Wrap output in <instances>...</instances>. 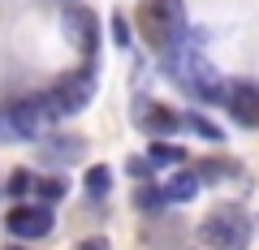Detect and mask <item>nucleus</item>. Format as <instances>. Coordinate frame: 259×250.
I'll return each mask as SVG.
<instances>
[{
  "label": "nucleus",
  "mask_w": 259,
  "mask_h": 250,
  "mask_svg": "<svg viewBox=\"0 0 259 250\" xmlns=\"http://www.w3.org/2000/svg\"><path fill=\"white\" fill-rule=\"evenodd\" d=\"M250 237H255V224H250V216L238 203H221L199 224V241L207 250H246Z\"/></svg>",
  "instance_id": "f257e3e1"
},
{
  "label": "nucleus",
  "mask_w": 259,
  "mask_h": 250,
  "mask_svg": "<svg viewBox=\"0 0 259 250\" xmlns=\"http://www.w3.org/2000/svg\"><path fill=\"white\" fill-rule=\"evenodd\" d=\"M134 22H139V35L147 39L151 47L168 52V47L186 35V5L182 0H143Z\"/></svg>",
  "instance_id": "f03ea898"
},
{
  "label": "nucleus",
  "mask_w": 259,
  "mask_h": 250,
  "mask_svg": "<svg viewBox=\"0 0 259 250\" xmlns=\"http://www.w3.org/2000/svg\"><path fill=\"white\" fill-rule=\"evenodd\" d=\"M95 91H100V69L87 61L82 69L65 74L48 95H52V104H56V112H61V117H74V112H82L87 104L95 99Z\"/></svg>",
  "instance_id": "7ed1b4c3"
},
{
  "label": "nucleus",
  "mask_w": 259,
  "mask_h": 250,
  "mask_svg": "<svg viewBox=\"0 0 259 250\" xmlns=\"http://www.w3.org/2000/svg\"><path fill=\"white\" fill-rule=\"evenodd\" d=\"M5 121H9V130L18 134V138H39V134L52 125V121H61V112H56L52 95H26V99H18L9 112H5Z\"/></svg>",
  "instance_id": "20e7f679"
},
{
  "label": "nucleus",
  "mask_w": 259,
  "mask_h": 250,
  "mask_svg": "<svg viewBox=\"0 0 259 250\" xmlns=\"http://www.w3.org/2000/svg\"><path fill=\"white\" fill-rule=\"evenodd\" d=\"M9 233L13 237H22V241H39V237H48L52 233V224H56V216H52V207L48 203H18L9 212Z\"/></svg>",
  "instance_id": "39448f33"
},
{
  "label": "nucleus",
  "mask_w": 259,
  "mask_h": 250,
  "mask_svg": "<svg viewBox=\"0 0 259 250\" xmlns=\"http://www.w3.org/2000/svg\"><path fill=\"white\" fill-rule=\"evenodd\" d=\"M61 26H65V39L91 61L95 43H100V18H95L91 9H82V5H69V9L61 13Z\"/></svg>",
  "instance_id": "423d86ee"
},
{
  "label": "nucleus",
  "mask_w": 259,
  "mask_h": 250,
  "mask_svg": "<svg viewBox=\"0 0 259 250\" xmlns=\"http://www.w3.org/2000/svg\"><path fill=\"white\" fill-rule=\"evenodd\" d=\"M134 125H139L143 134H151V138H173V134L182 130V117H177L173 108H164V104H156V99H139Z\"/></svg>",
  "instance_id": "0eeeda50"
},
{
  "label": "nucleus",
  "mask_w": 259,
  "mask_h": 250,
  "mask_svg": "<svg viewBox=\"0 0 259 250\" xmlns=\"http://www.w3.org/2000/svg\"><path fill=\"white\" fill-rule=\"evenodd\" d=\"M225 104H229L233 121L259 130V86L255 82H229L225 86Z\"/></svg>",
  "instance_id": "6e6552de"
},
{
  "label": "nucleus",
  "mask_w": 259,
  "mask_h": 250,
  "mask_svg": "<svg viewBox=\"0 0 259 250\" xmlns=\"http://www.w3.org/2000/svg\"><path fill=\"white\" fill-rule=\"evenodd\" d=\"M160 185H164L168 203H190V198H199V190H203V177L199 173H177V177H168V181H160Z\"/></svg>",
  "instance_id": "1a4fd4ad"
},
{
  "label": "nucleus",
  "mask_w": 259,
  "mask_h": 250,
  "mask_svg": "<svg viewBox=\"0 0 259 250\" xmlns=\"http://www.w3.org/2000/svg\"><path fill=\"white\" fill-rule=\"evenodd\" d=\"M44 156L56 160V164H69V160L82 156V138H78V134H52V138L44 142Z\"/></svg>",
  "instance_id": "9d476101"
},
{
  "label": "nucleus",
  "mask_w": 259,
  "mask_h": 250,
  "mask_svg": "<svg viewBox=\"0 0 259 250\" xmlns=\"http://www.w3.org/2000/svg\"><path fill=\"white\" fill-rule=\"evenodd\" d=\"M134 207H139V212H147V216L164 212V207H168L164 185H156V181H139V185H134Z\"/></svg>",
  "instance_id": "9b49d317"
},
{
  "label": "nucleus",
  "mask_w": 259,
  "mask_h": 250,
  "mask_svg": "<svg viewBox=\"0 0 259 250\" xmlns=\"http://www.w3.org/2000/svg\"><path fill=\"white\" fill-rule=\"evenodd\" d=\"M147 160H151V164H156V168H164V164H186V147H177V142H168V138H156V142H151V151H147Z\"/></svg>",
  "instance_id": "f8f14e48"
},
{
  "label": "nucleus",
  "mask_w": 259,
  "mask_h": 250,
  "mask_svg": "<svg viewBox=\"0 0 259 250\" xmlns=\"http://www.w3.org/2000/svg\"><path fill=\"white\" fill-rule=\"evenodd\" d=\"M35 194H39V203H61L65 194H69V181L65 177H35Z\"/></svg>",
  "instance_id": "ddd939ff"
},
{
  "label": "nucleus",
  "mask_w": 259,
  "mask_h": 250,
  "mask_svg": "<svg viewBox=\"0 0 259 250\" xmlns=\"http://www.w3.org/2000/svg\"><path fill=\"white\" fill-rule=\"evenodd\" d=\"M182 125H186V130H194L199 138H207V142H225L221 125H216V121H207L203 112H186V117H182Z\"/></svg>",
  "instance_id": "4468645a"
},
{
  "label": "nucleus",
  "mask_w": 259,
  "mask_h": 250,
  "mask_svg": "<svg viewBox=\"0 0 259 250\" xmlns=\"http://www.w3.org/2000/svg\"><path fill=\"white\" fill-rule=\"evenodd\" d=\"M108 190H112V168L108 164H91V168H87V194L104 198Z\"/></svg>",
  "instance_id": "2eb2a0df"
},
{
  "label": "nucleus",
  "mask_w": 259,
  "mask_h": 250,
  "mask_svg": "<svg viewBox=\"0 0 259 250\" xmlns=\"http://www.w3.org/2000/svg\"><path fill=\"white\" fill-rule=\"evenodd\" d=\"M5 190H9L13 198H26L30 190H35V173H30V168H13V173H9V185H5Z\"/></svg>",
  "instance_id": "dca6fc26"
},
{
  "label": "nucleus",
  "mask_w": 259,
  "mask_h": 250,
  "mask_svg": "<svg viewBox=\"0 0 259 250\" xmlns=\"http://www.w3.org/2000/svg\"><path fill=\"white\" fill-rule=\"evenodd\" d=\"M125 173L139 177V181H151V177H156V164H151L147 156H130V160H125Z\"/></svg>",
  "instance_id": "f3484780"
},
{
  "label": "nucleus",
  "mask_w": 259,
  "mask_h": 250,
  "mask_svg": "<svg viewBox=\"0 0 259 250\" xmlns=\"http://www.w3.org/2000/svg\"><path fill=\"white\" fill-rule=\"evenodd\" d=\"M112 39H117V47H130V43H134V39H130V22L121 18V13L112 18Z\"/></svg>",
  "instance_id": "a211bd4d"
},
{
  "label": "nucleus",
  "mask_w": 259,
  "mask_h": 250,
  "mask_svg": "<svg viewBox=\"0 0 259 250\" xmlns=\"http://www.w3.org/2000/svg\"><path fill=\"white\" fill-rule=\"evenodd\" d=\"M78 250H112V246H108V237H82Z\"/></svg>",
  "instance_id": "6ab92c4d"
},
{
  "label": "nucleus",
  "mask_w": 259,
  "mask_h": 250,
  "mask_svg": "<svg viewBox=\"0 0 259 250\" xmlns=\"http://www.w3.org/2000/svg\"><path fill=\"white\" fill-rule=\"evenodd\" d=\"M5 250H26V246H5Z\"/></svg>",
  "instance_id": "aec40b11"
},
{
  "label": "nucleus",
  "mask_w": 259,
  "mask_h": 250,
  "mask_svg": "<svg viewBox=\"0 0 259 250\" xmlns=\"http://www.w3.org/2000/svg\"><path fill=\"white\" fill-rule=\"evenodd\" d=\"M74 5H78V0H74Z\"/></svg>",
  "instance_id": "412c9836"
}]
</instances>
